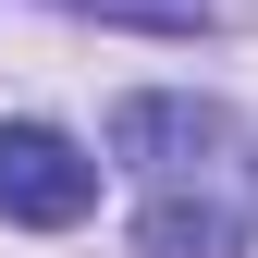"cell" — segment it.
I'll return each mask as SVG.
<instances>
[{
  "label": "cell",
  "instance_id": "obj_2",
  "mask_svg": "<svg viewBox=\"0 0 258 258\" xmlns=\"http://www.w3.org/2000/svg\"><path fill=\"white\" fill-rule=\"evenodd\" d=\"M99 209V160H86L61 123H0V221L25 234H61V221Z\"/></svg>",
  "mask_w": 258,
  "mask_h": 258
},
{
  "label": "cell",
  "instance_id": "obj_1",
  "mask_svg": "<svg viewBox=\"0 0 258 258\" xmlns=\"http://www.w3.org/2000/svg\"><path fill=\"white\" fill-rule=\"evenodd\" d=\"M111 160L148 184V197H172V184L234 197L246 184V123L221 99H197V86H136V99H111Z\"/></svg>",
  "mask_w": 258,
  "mask_h": 258
},
{
  "label": "cell",
  "instance_id": "obj_3",
  "mask_svg": "<svg viewBox=\"0 0 258 258\" xmlns=\"http://www.w3.org/2000/svg\"><path fill=\"white\" fill-rule=\"evenodd\" d=\"M136 246H148V258H234V246H246V209L209 197V184H172V197H148Z\"/></svg>",
  "mask_w": 258,
  "mask_h": 258
}]
</instances>
